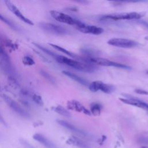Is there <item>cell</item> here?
Segmentation results:
<instances>
[{"mask_svg":"<svg viewBox=\"0 0 148 148\" xmlns=\"http://www.w3.org/2000/svg\"><path fill=\"white\" fill-rule=\"evenodd\" d=\"M53 58L60 64L68 65L75 69L84 72L92 73L95 72L98 69L97 67L94 64L71 59L57 54H56Z\"/></svg>","mask_w":148,"mask_h":148,"instance_id":"1","label":"cell"},{"mask_svg":"<svg viewBox=\"0 0 148 148\" xmlns=\"http://www.w3.org/2000/svg\"><path fill=\"white\" fill-rule=\"evenodd\" d=\"M81 61L92 64L94 65H98L101 66H114L118 68L124 69H131V68L128 65L122 64L120 63H118L116 62H114L108 60L106 58L98 57H81Z\"/></svg>","mask_w":148,"mask_h":148,"instance_id":"2","label":"cell"},{"mask_svg":"<svg viewBox=\"0 0 148 148\" xmlns=\"http://www.w3.org/2000/svg\"><path fill=\"white\" fill-rule=\"evenodd\" d=\"M0 67L10 76H16V71L12 63L10 58L1 45H0Z\"/></svg>","mask_w":148,"mask_h":148,"instance_id":"3","label":"cell"},{"mask_svg":"<svg viewBox=\"0 0 148 148\" xmlns=\"http://www.w3.org/2000/svg\"><path fill=\"white\" fill-rule=\"evenodd\" d=\"M145 16L143 12H129L119 13L110 14H105L102 16L101 20H139Z\"/></svg>","mask_w":148,"mask_h":148,"instance_id":"4","label":"cell"},{"mask_svg":"<svg viewBox=\"0 0 148 148\" xmlns=\"http://www.w3.org/2000/svg\"><path fill=\"white\" fill-rule=\"evenodd\" d=\"M2 98L5 102L6 103V105L9 106V108H10V109L18 116L27 119L31 117V115L28 113V112H27V110L23 108L17 102L14 100L12 98L7 95L3 94L2 95Z\"/></svg>","mask_w":148,"mask_h":148,"instance_id":"5","label":"cell"},{"mask_svg":"<svg viewBox=\"0 0 148 148\" xmlns=\"http://www.w3.org/2000/svg\"><path fill=\"white\" fill-rule=\"evenodd\" d=\"M39 27L43 31L56 35H65L68 34V31L63 27L49 23H40Z\"/></svg>","mask_w":148,"mask_h":148,"instance_id":"6","label":"cell"},{"mask_svg":"<svg viewBox=\"0 0 148 148\" xmlns=\"http://www.w3.org/2000/svg\"><path fill=\"white\" fill-rule=\"evenodd\" d=\"M75 26L76 27V29L78 31L84 34L99 35L102 34L104 31L103 29L101 27H99L95 25H88L78 20H77Z\"/></svg>","mask_w":148,"mask_h":148,"instance_id":"7","label":"cell"},{"mask_svg":"<svg viewBox=\"0 0 148 148\" xmlns=\"http://www.w3.org/2000/svg\"><path fill=\"white\" fill-rule=\"evenodd\" d=\"M107 43L109 45L121 48H132L139 45L138 42L125 38H112Z\"/></svg>","mask_w":148,"mask_h":148,"instance_id":"8","label":"cell"},{"mask_svg":"<svg viewBox=\"0 0 148 148\" xmlns=\"http://www.w3.org/2000/svg\"><path fill=\"white\" fill-rule=\"evenodd\" d=\"M50 14L56 21L68 25H75L77 21V19H75L69 15L57 10H50Z\"/></svg>","mask_w":148,"mask_h":148,"instance_id":"9","label":"cell"},{"mask_svg":"<svg viewBox=\"0 0 148 148\" xmlns=\"http://www.w3.org/2000/svg\"><path fill=\"white\" fill-rule=\"evenodd\" d=\"M4 2L8 9L16 17H17L20 20L29 25H34V23L31 20H29V18H27L25 16H24L23 14L20 12V10L10 0H4Z\"/></svg>","mask_w":148,"mask_h":148,"instance_id":"10","label":"cell"},{"mask_svg":"<svg viewBox=\"0 0 148 148\" xmlns=\"http://www.w3.org/2000/svg\"><path fill=\"white\" fill-rule=\"evenodd\" d=\"M67 108L68 109L70 110H72L77 112L83 113L86 115H91V113L90 112V110H88L87 108H86L81 103H80L79 101L72 99L67 102Z\"/></svg>","mask_w":148,"mask_h":148,"instance_id":"11","label":"cell"},{"mask_svg":"<svg viewBox=\"0 0 148 148\" xmlns=\"http://www.w3.org/2000/svg\"><path fill=\"white\" fill-rule=\"evenodd\" d=\"M32 137L34 140L42 145L46 148H58L51 140L44 136L43 134L36 133L34 134Z\"/></svg>","mask_w":148,"mask_h":148,"instance_id":"12","label":"cell"},{"mask_svg":"<svg viewBox=\"0 0 148 148\" xmlns=\"http://www.w3.org/2000/svg\"><path fill=\"white\" fill-rule=\"evenodd\" d=\"M57 122L60 125L64 127V128H65L71 131H73L75 133H77V134L83 135V136H87V134L84 131H83V130L75 127L74 125L69 123L68 121H66L63 120H57Z\"/></svg>","mask_w":148,"mask_h":148,"instance_id":"13","label":"cell"},{"mask_svg":"<svg viewBox=\"0 0 148 148\" xmlns=\"http://www.w3.org/2000/svg\"><path fill=\"white\" fill-rule=\"evenodd\" d=\"M0 42L2 45L7 47L13 50H15L18 48L17 45L13 43L12 40H10L7 36L0 32Z\"/></svg>","mask_w":148,"mask_h":148,"instance_id":"14","label":"cell"},{"mask_svg":"<svg viewBox=\"0 0 148 148\" xmlns=\"http://www.w3.org/2000/svg\"><path fill=\"white\" fill-rule=\"evenodd\" d=\"M66 143L69 145L78 147L79 148H90V146L79 138L72 136L68 139Z\"/></svg>","mask_w":148,"mask_h":148,"instance_id":"15","label":"cell"},{"mask_svg":"<svg viewBox=\"0 0 148 148\" xmlns=\"http://www.w3.org/2000/svg\"><path fill=\"white\" fill-rule=\"evenodd\" d=\"M62 73H63V74H64L68 77L71 78V79L75 80V82H76L84 86H88V85H89V83L87 80L83 79V77L78 76L77 75H76L74 73H72L69 71H62Z\"/></svg>","mask_w":148,"mask_h":148,"instance_id":"16","label":"cell"},{"mask_svg":"<svg viewBox=\"0 0 148 148\" xmlns=\"http://www.w3.org/2000/svg\"><path fill=\"white\" fill-rule=\"evenodd\" d=\"M49 45L50 46H51V47H53V48H54L55 49L57 50L58 51H60L65 54L66 55L69 56V57L75 58V60H79V61H80V56H79L77 55H76L75 54H74V53H73L67 50L66 49H64V48H63V47H61L60 46H58V45L53 44V43H49Z\"/></svg>","mask_w":148,"mask_h":148,"instance_id":"17","label":"cell"},{"mask_svg":"<svg viewBox=\"0 0 148 148\" xmlns=\"http://www.w3.org/2000/svg\"><path fill=\"white\" fill-rule=\"evenodd\" d=\"M99 90H101L106 94H111L114 90V87L113 85L104 83L101 81H99Z\"/></svg>","mask_w":148,"mask_h":148,"instance_id":"18","label":"cell"},{"mask_svg":"<svg viewBox=\"0 0 148 148\" xmlns=\"http://www.w3.org/2000/svg\"><path fill=\"white\" fill-rule=\"evenodd\" d=\"M52 110L54 112H55L56 113H57L62 116L66 117H70L71 116L70 112L62 106L58 105V106H53V107H52Z\"/></svg>","mask_w":148,"mask_h":148,"instance_id":"19","label":"cell"},{"mask_svg":"<svg viewBox=\"0 0 148 148\" xmlns=\"http://www.w3.org/2000/svg\"><path fill=\"white\" fill-rule=\"evenodd\" d=\"M80 52L84 55V56L88 57H96V56L98 55L99 53V52L95 50L87 47L82 48L80 49Z\"/></svg>","mask_w":148,"mask_h":148,"instance_id":"20","label":"cell"},{"mask_svg":"<svg viewBox=\"0 0 148 148\" xmlns=\"http://www.w3.org/2000/svg\"><path fill=\"white\" fill-rule=\"evenodd\" d=\"M102 109V105L97 102H93L90 105V112L94 116H99Z\"/></svg>","mask_w":148,"mask_h":148,"instance_id":"21","label":"cell"},{"mask_svg":"<svg viewBox=\"0 0 148 148\" xmlns=\"http://www.w3.org/2000/svg\"><path fill=\"white\" fill-rule=\"evenodd\" d=\"M0 20H1L2 22H3L9 27H10L12 29L17 32L20 31V29L15 24H14L13 22H12L10 20H9L8 18L5 17L1 14H0Z\"/></svg>","mask_w":148,"mask_h":148,"instance_id":"22","label":"cell"},{"mask_svg":"<svg viewBox=\"0 0 148 148\" xmlns=\"http://www.w3.org/2000/svg\"><path fill=\"white\" fill-rule=\"evenodd\" d=\"M40 73L50 83H51L52 84H56V80L54 78V77L53 75H51L50 73L47 72V71L41 69L40 71Z\"/></svg>","mask_w":148,"mask_h":148,"instance_id":"23","label":"cell"},{"mask_svg":"<svg viewBox=\"0 0 148 148\" xmlns=\"http://www.w3.org/2000/svg\"><path fill=\"white\" fill-rule=\"evenodd\" d=\"M31 98L32 101H33L34 103H35L36 105L39 106L43 105V101L42 98L39 95L35 93H32L31 94Z\"/></svg>","mask_w":148,"mask_h":148,"instance_id":"24","label":"cell"},{"mask_svg":"<svg viewBox=\"0 0 148 148\" xmlns=\"http://www.w3.org/2000/svg\"><path fill=\"white\" fill-rule=\"evenodd\" d=\"M23 62L25 65L31 66L35 64L34 60L29 56H25L23 58Z\"/></svg>","mask_w":148,"mask_h":148,"instance_id":"25","label":"cell"},{"mask_svg":"<svg viewBox=\"0 0 148 148\" xmlns=\"http://www.w3.org/2000/svg\"><path fill=\"white\" fill-rule=\"evenodd\" d=\"M108 1L121 2V3H138V2H145L147 0H106Z\"/></svg>","mask_w":148,"mask_h":148,"instance_id":"26","label":"cell"},{"mask_svg":"<svg viewBox=\"0 0 148 148\" xmlns=\"http://www.w3.org/2000/svg\"><path fill=\"white\" fill-rule=\"evenodd\" d=\"M137 142L138 143L142 145L143 146L148 145V137L144 136H139L137 139Z\"/></svg>","mask_w":148,"mask_h":148,"instance_id":"27","label":"cell"},{"mask_svg":"<svg viewBox=\"0 0 148 148\" xmlns=\"http://www.w3.org/2000/svg\"><path fill=\"white\" fill-rule=\"evenodd\" d=\"M20 143L21 145H23L25 148H35L30 143H29L27 140H25L24 139H20L19 140Z\"/></svg>","mask_w":148,"mask_h":148,"instance_id":"28","label":"cell"},{"mask_svg":"<svg viewBox=\"0 0 148 148\" xmlns=\"http://www.w3.org/2000/svg\"><path fill=\"white\" fill-rule=\"evenodd\" d=\"M136 22L140 24V25H142L145 28L148 29V23L145 20H136Z\"/></svg>","mask_w":148,"mask_h":148,"instance_id":"29","label":"cell"},{"mask_svg":"<svg viewBox=\"0 0 148 148\" xmlns=\"http://www.w3.org/2000/svg\"><path fill=\"white\" fill-rule=\"evenodd\" d=\"M135 92L138 94H141V95H148V91L143 89L140 88H136L134 90Z\"/></svg>","mask_w":148,"mask_h":148,"instance_id":"30","label":"cell"},{"mask_svg":"<svg viewBox=\"0 0 148 148\" xmlns=\"http://www.w3.org/2000/svg\"><path fill=\"white\" fill-rule=\"evenodd\" d=\"M73 1L76 2H77L80 4H83V5H87L89 3V1L88 0H72Z\"/></svg>","mask_w":148,"mask_h":148,"instance_id":"31","label":"cell"},{"mask_svg":"<svg viewBox=\"0 0 148 148\" xmlns=\"http://www.w3.org/2000/svg\"><path fill=\"white\" fill-rule=\"evenodd\" d=\"M0 123L2 124V125H3L4 126H6V127L7 126L6 122L1 113H0Z\"/></svg>","mask_w":148,"mask_h":148,"instance_id":"32","label":"cell"},{"mask_svg":"<svg viewBox=\"0 0 148 148\" xmlns=\"http://www.w3.org/2000/svg\"><path fill=\"white\" fill-rule=\"evenodd\" d=\"M140 148H148V145H146V146H142Z\"/></svg>","mask_w":148,"mask_h":148,"instance_id":"33","label":"cell"},{"mask_svg":"<svg viewBox=\"0 0 148 148\" xmlns=\"http://www.w3.org/2000/svg\"><path fill=\"white\" fill-rule=\"evenodd\" d=\"M145 39H146V40H148V36H145Z\"/></svg>","mask_w":148,"mask_h":148,"instance_id":"34","label":"cell"},{"mask_svg":"<svg viewBox=\"0 0 148 148\" xmlns=\"http://www.w3.org/2000/svg\"><path fill=\"white\" fill-rule=\"evenodd\" d=\"M147 74H148V71H147Z\"/></svg>","mask_w":148,"mask_h":148,"instance_id":"35","label":"cell"}]
</instances>
